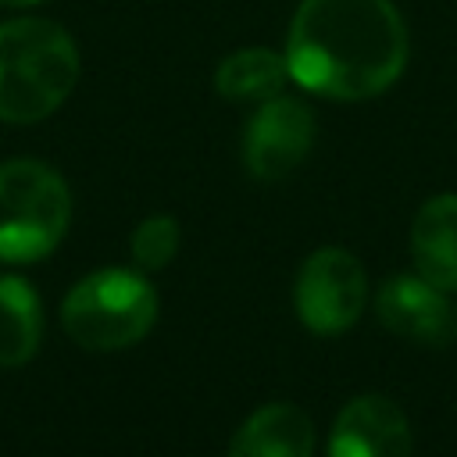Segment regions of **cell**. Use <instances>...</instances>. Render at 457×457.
<instances>
[{
  "instance_id": "52a82bcc",
  "label": "cell",
  "mask_w": 457,
  "mask_h": 457,
  "mask_svg": "<svg viewBox=\"0 0 457 457\" xmlns=\"http://www.w3.org/2000/svg\"><path fill=\"white\" fill-rule=\"evenodd\" d=\"M407 414L382 393L353 396L332 421L328 457H411Z\"/></svg>"
},
{
  "instance_id": "7a4b0ae2",
  "label": "cell",
  "mask_w": 457,
  "mask_h": 457,
  "mask_svg": "<svg viewBox=\"0 0 457 457\" xmlns=\"http://www.w3.org/2000/svg\"><path fill=\"white\" fill-rule=\"evenodd\" d=\"M79 82V46L50 18L0 21V121L32 125L54 114Z\"/></svg>"
},
{
  "instance_id": "7c38bea8",
  "label": "cell",
  "mask_w": 457,
  "mask_h": 457,
  "mask_svg": "<svg viewBox=\"0 0 457 457\" xmlns=\"http://www.w3.org/2000/svg\"><path fill=\"white\" fill-rule=\"evenodd\" d=\"M43 339V307L36 289L18 275H0V368L32 361Z\"/></svg>"
},
{
  "instance_id": "8992f818",
  "label": "cell",
  "mask_w": 457,
  "mask_h": 457,
  "mask_svg": "<svg viewBox=\"0 0 457 457\" xmlns=\"http://www.w3.org/2000/svg\"><path fill=\"white\" fill-rule=\"evenodd\" d=\"M314 146V111L286 93L257 104L243 132V164L253 179H286Z\"/></svg>"
},
{
  "instance_id": "5bb4252c",
  "label": "cell",
  "mask_w": 457,
  "mask_h": 457,
  "mask_svg": "<svg viewBox=\"0 0 457 457\" xmlns=\"http://www.w3.org/2000/svg\"><path fill=\"white\" fill-rule=\"evenodd\" d=\"M32 4H43V0H0V7H32Z\"/></svg>"
},
{
  "instance_id": "9a60e30c",
  "label": "cell",
  "mask_w": 457,
  "mask_h": 457,
  "mask_svg": "<svg viewBox=\"0 0 457 457\" xmlns=\"http://www.w3.org/2000/svg\"><path fill=\"white\" fill-rule=\"evenodd\" d=\"M453 328H457V318H453Z\"/></svg>"
},
{
  "instance_id": "5b68a950",
  "label": "cell",
  "mask_w": 457,
  "mask_h": 457,
  "mask_svg": "<svg viewBox=\"0 0 457 457\" xmlns=\"http://www.w3.org/2000/svg\"><path fill=\"white\" fill-rule=\"evenodd\" d=\"M368 303V275L361 261L343 246H321L314 250L293 286V307L303 328L318 336L346 332Z\"/></svg>"
},
{
  "instance_id": "6da1fadb",
  "label": "cell",
  "mask_w": 457,
  "mask_h": 457,
  "mask_svg": "<svg viewBox=\"0 0 457 457\" xmlns=\"http://www.w3.org/2000/svg\"><path fill=\"white\" fill-rule=\"evenodd\" d=\"M407 25L393 0H300L286 32L289 79L328 100H371L407 68Z\"/></svg>"
},
{
  "instance_id": "30bf717a",
  "label": "cell",
  "mask_w": 457,
  "mask_h": 457,
  "mask_svg": "<svg viewBox=\"0 0 457 457\" xmlns=\"http://www.w3.org/2000/svg\"><path fill=\"white\" fill-rule=\"evenodd\" d=\"M411 257L432 286L457 289V193L428 196L411 221Z\"/></svg>"
},
{
  "instance_id": "ba28073f",
  "label": "cell",
  "mask_w": 457,
  "mask_h": 457,
  "mask_svg": "<svg viewBox=\"0 0 457 457\" xmlns=\"http://www.w3.org/2000/svg\"><path fill=\"white\" fill-rule=\"evenodd\" d=\"M378 321L411 343L443 346L453 336V311L446 303V289L432 286L425 275H393L375 293Z\"/></svg>"
},
{
  "instance_id": "4fadbf2b",
  "label": "cell",
  "mask_w": 457,
  "mask_h": 457,
  "mask_svg": "<svg viewBox=\"0 0 457 457\" xmlns=\"http://www.w3.org/2000/svg\"><path fill=\"white\" fill-rule=\"evenodd\" d=\"M132 261L143 271H161L171 264V257L179 253V221L171 214H150L136 225L132 232Z\"/></svg>"
},
{
  "instance_id": "8fae6325",
  "label": "cell",
  "mask_w": 457,
  "mask_h": 457,
  "mask_svg": "<svg viewBox=\"0 0 457 457\" xmlns=\"http://www.w3.org/2000/svg\"><path fill=\"white\" fill-rule=\"evenodd\" d=\"M286 79H289L286 54H275L268 46H243L218 64L214 89L221 100H232V104H261L282 93Z\"/></svg>"
},
{
  "instance_id": "277c9868",
  "label": "cell",
  "mask_w": 457,
  "mask_h": 457,
  "mask_svg": "<svg viewBox=\"0 0 457 457\" xmlns=\"http://www.w3.org/2000/svg\"><path fill=\"white\" fill-rule=\"evenodd\" d=\"M68 182L43 161L18 157L0 164V261L29 264L46 257L68 232Z\"/></svg>"
},
{
  "instance_id": "3957f363",
  "label": "cell",
  "mask_w": 457,
  "mask_h": 457,
  "mask_svg": "<svg viewBox=\"0 0 457 457\" xmlns=\"http://www.w3.org/2000/svg\"><path fill=\"white\" fill-rule=\"evenodd\" d=\"M157 321L154 286L129 268H100L79 278L64 303L61 325L82 350H125L139 343Z\"/></svg>"
},
{
  "instance_id": "9c48e42d",
  "label": "cell",
  "mask_w": 457,
  "mask_h": 457,
  "mask_svg": "<svg viewBox=\"0 0 457 457\" xmlns=\"http://www.w3.org/2000/svg\"><path fill=\"white\" fill-rule=\"evenodd\" d=\"M228 457H314V421L296 403H264L236 428Z\"/></svg>"
}]
</instances>
